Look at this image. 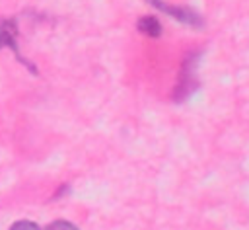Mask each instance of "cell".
Instances as JSON below:
<instances>
[{
    "instance_id": "7a4b0ae2",
    "label": "cell",
    "mask_w": 249,
    "mask_h": 230,
    "mask_svg": "<svg viewBox=\"0 0 249 230\" xmlns=\"http://www.w3.org/2000/svg\"><path fill=\"white\" fill-rule=\"evenodd\" d=\"M148 4L154 6V8L160 10V12H163V14L171 16V18H175L177 21H181V23H185V25H191V27H196V29L204 27V19H202L193 8L173 6V4H167V2H163V0H148Z\"/></svg>"
},
{
    "instance_id": "3957f363",
    "label": "cell",
    "mask_w": 249,
    "mask_h": 230,
    "mask_svg": "<svg viewBox=\"0 0 249 230\" xmlns=\"http://www.w3.org/2000/svg\"><path fill=\"white\" fill-rule=\"evenodd\" d=\"M16 33H18V27H16V21H14V19H4V21H0V49H2V47H10V49L14 51V55L18 57V60L23 62V64H27V68L35 72V68L19 55L18 45H16Z\"/></svg>"
},
{
    "instance_id": "277c9868",
    "label": "cell",
    "mask_w": 249,
    "mask_h": 230,
    "mask_svg": "<svg viewBox=\"0 0 249 230\" xmlns=\"http://www.w3.org/2000/svg\"><path fill=\"white\" fill-rule=\"evenodd\" d=\"M136 27H138V31H142V33L148 35V37H160V35H161V25H160V21H158L154 16H144V18H140V19L136 21Z\"/></svg>"
},
{
    "instance_id": "5b68a950",
    "label": "cell",
    "mask_w": 249,
    "mask_h": 230,
    "mask_svg": "<svg viewBox=\"0 0 249 230\" xmlns=\"http://www.w3.org/2000/svg\"><path fill=\"white\" fill-rule=\"evenodd\" d=\"M45 230H78L72 222H68V220H54V222H51Z\"/></svg>"
},
{
    "instance_id": "8992f818",
    "label": "cell",
    "mask_w": 249,
    "mask_h": 230,
    "mask_svg": "<svg viewBox=\"0 0 249 230\" xmlns=\"http://www.w3.org/2000/svg\"><path fill=\"white\" fill-rule=\"evenodd\" d=\"M10 230H39V226L31 220H18L10 226Z\"/></svg>"
},
{
    "instance_id": "6da1fadb",
    "label": "cell",
    "mask_w": 249,
    "mask_h": 230,
    "mask_svg": "<svg viewBox=\"0 0 249 230\" xmlns=\"http://www.w3.org/2000/svg\"><path fill=\"white\" fill-rule=\"evenodd\" d=\"M198 55H189V57H185V62H183V68H181V74H179V82H177V86H175V92H173V99L175 101H183V99H187L195 90H196V86H198V82H196V62H198V58H196Z\"/></svg>"
}]
</instances>
